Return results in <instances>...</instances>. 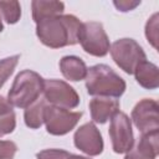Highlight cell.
I'll return each mask as SVG.
<instances>
[{"mask_svg": "<svg viewBox=\"0 0 159 159\" xmlns=\"http://www.w3.org/2000/svg\"><path fill=\"white\" fill-rule=\"evenodd\" d=\"M139 4H140V1H138V0H119V1H113V5L119 11H123V12L134 10Z\"/></svg>", "mask_w": 159, "mask_h": 159, "instance_id": "603a6c76", "label": "cell"}, {"mask_svg": "<svg viewBox=\"0 0 159 159\" xmlns=\"http://www.w3.org/2000/svg\"><path fill=\"white\" fill-rule=\"evenodd\" d=\"M17 152V145L10 140H0V159H12Z\"/></svg>", "mask_w": 159, "mask_h": 159, "instance_id": "7402d4cb", "label": "cell"}, {"mask_svg": "<svg viewBox=\"0 0 159 159\" xmlns=\"http://www.w3.org/2000/svg\"><path fill=\"white\" fill-rule=\"evenodd\" d=\"M43 98L52 106L71 109L80 104L77 92L61 80H43Z\"/></svg>", "mask_w": 159, "mask_h": 159, "instance_id": "52a82bcc", "label": "cell"}, {"mask_svg": "<svg viewBox=\"0 0 159 159\" xmlns=\"http://www.w3.org/2000/svg\"><path fill=\"white\" fill-rule=\"evenodd\" d=\"M32 19L37 24L43 19L62 15L65 10V4L62 1L55 0H34L31 2Z\"/></svg>", "mask_w": 159, "mask_h": 159, "instance_id": "9a60e30c", "label": "cell"}, {"mask_svg": "<svg viewBox=\"0 0 159 159\" xmlns=\"http://www.w3.org/2000/svg\"><path fill=\"white\" fill-rule=\"evenodd\" d=\"M86 88L91 96L118 98L125 91L124 80L107 65H94L87 68Z\"/></svg>", "mask_w": 159, "mask_h": 159, "instance_id": "7a4b0ae2", "label": "cell"}, {"mask_svg": "<svg viewBox=\"0 0 159 159\" xmlns=\"http://www.w3.org/2000/svg\"><path fill=\"white\" fill-rule=\"evenodd\" d=\"M91 118L94 123L103 124L119 111V102L111 97H94L89 101Z\"/></svg>", "mask_w": 159, "mask_h": 159, "instance_id": "7c38bea8", "label": "cell"}, {"mask_svg": "<svg viewBox=\"0 0 159 159\" xmlns=\"http://www.w3.org/2000/svg\"><path fill=\"white\" fill-rule=\"evenodd\" d=\"M111 56L116 65L128 75H133L137 66L147 60L145 52L133 39H119L109 47Z\"/></svg>", "mask_w": 159, "mask_h": 159, "instance_id": "277c9868", "label": "cell"}, {"mask_svg": "<svg viewBox=\"0 0 159 159\" xmlns=\"http://www.w3.org/2000/svg\"><path fill=\"white\" fill-rule=\"evenodd\" d=\"M109 137L114 153H127L134 145V135L132 130V122L129 117L118 111L111 118Z\"/></svg>", "mask_w": 159, "mask_h": 159, "instance_id": "ba28073f", "label": "cell"}, {"mask_svg": "<svg viewBox=\"0 0 159 159\" xmlns=\"http://www.w3.org/2000/svg\"><path fill=\"white\" fill-rule=\"evenodd\" d=\"M133 75L137 82L145 89H155L159 87V68L147 60L137 66Z\"/></svg>", "mask_w": 159, "mask_h": 159, "instance_id": "5bb4252c", "label": "cell"}, {"mask_svg": "<svg viewBox=\"0 0 159 159\" xmlns=\"http://www.w3.org/2000/svg\"><path fill=\"white\" fill-rule=\"evenodd\" d=\"M19 58H20V55H14V56H9L0 60V88L4 86L7 78L12 75L19 62Z\"/></svg>", "mask_w": 159, "mask_h": 159, "instance_id": "d6986e66", "label": "cell"}, {"mask_svg": "<svg viewBox=\"0 0 159 159\" xmlns=\"http://www.w3.org/2000/svg\"><path fill=\"white\" fill-rule=\"evenodd\" d=\"M73 142L77 149L89 157L99 155L103 152V139L94 123L82 124L75 132Z\"/></svg>", "mask_w": 159, "mask_h": 159, "instance_id": "30bf717a", "label": "cell"}, {"mask_svg": "<svg viewBox=\"0 0 159 159\" xmlns=\"http://www.w3.org/2000/svg\"><path fill=\"white\" fill-rule=\"evenodd\" d=\"M159 153V130L142 134L138 143L125 153L124 159H155Z\"/></svg>", "mask_w": 159, "mask_h": 159, "instance_id": "8fae6325", "label": "cell"}, {"mask_svg": "<svg viewBox=\"0 0 159 159\" xmlns=\"http://www.w3.org/2000/svg\"><path fill=\"white\" fill-rule=\"evenodd\" d=\"M159 14L155 12L152 15V17L145 24V37L148 42L157 50L158 48V41H159Z\"/></svg>", "mask_w": 159, "mask_h": 159, "instance_id": "ac0fdd59", "label": "cell"}, {"mask_svg": "<svg viewBox=\"0 0 159 159\" xmlns=\"http://www.w3.org/2000/svg\"><path fill=\"white\" fill-rule=\"evenodd\" d=\"M4 30V25H2V22H1V16H0V32Z\"/></svg>", "mask_w": 159, "mask_h": 159, "instance_id": "484cf974", "label": "cell"}, {"mask_svg": "<svg viewBox=\"0 0 159 159\" xmlns=\"http://www.w3.org/2000/svg\"><path fill=\"white\" fill-rule=\"evenodd\" d=\"M78 42L82 48L96 57H103L109 52V39L103 29V25L97 21L82 22L78 30Z\"/></svg>", "mask_w": 159, "mask_h": 159, "instance_id": "5b68a950", "label": "cell"}, {"mask_svg": "<svg viewBox=\"0 0 159 159\" xmlns=\"http://www.w3.org/2000/svg\"><path fill=\"white\" fill-rule=\"evenodd\" d=\"M0 15L7 24H16L21 17L20 2L0 0Z\"/></svg>", "mask_w": 159, "mask_h": 159, "instance_id": "e0dca14e", "label": "cell"}, {"mask_svg": "<svg viewBox=\"0 0 159 159\" xmlns=\"http://www.w3.org/2000/svg\"><path fill=\"white\" fill-rule=\"evenodd\" d=\"M46 99L39 98L34 103H31L29 107L25 108L24 112V120L25 124L31 129H37L43 123V114L46 108Z\"/></svg>", "mask_w": 159, "mask_h": 159, "instance_id": "2e32d148", "label": "cell"}, {"mask_svg": "<svg viewBox=\"0 0 159 159\" xmlns=\"http://www.w3.org/2000/svg\"><path fill=\"white\" fill-rule=\"evenodd\" d=\"M81 21L73 15H57L47 17L36 24V35L47 47L60 48L78 42Z\"/></svg>", "mask_w": 159, "mask_h": 159, "instance_id": "6da1fadb", "label": "cell"}, {"mask_svg": "<svg viewBox=\"0 0 159 159\" xmlns=\"http://www.w3.org/2000/svg\"><path fill=\"white\" fill-rule=\"evenodd\" d=\"M37 159H68L70 153L62 149H45L37 153Z\"/></svg>", "mask_w": 159, "mask_h": 159, "instance_id": "44dd1931", "label": "cell"}, {"mask_svg": "<svg viewBox=\"0 0 159 159\" xmlns=\"http://www.w3.org/2000/svg\"><path fill=\"white\" fill-rule=\"evenodd\" d=\"M82 117V112H71L56 106H46L43 123L46 130L52 135H65L71 132Z\"/></svg>", "mask_w": 159, "mask_h": 159, "instance_id": "8992f818", "label": "cell"}, {"mask_svg": "<svg viewBox=\"0 0 159 159\" xmlns=\"http://www.w3.org/2000/svg\"><path fill=\"white\" fill-rule=\"evenodd\" d=\"M11 111H12V106L10 104V102H9L5 97L0 96V114L9 113V112H11Z\"/></svg>", "mask_w": 159, "mask_h": 159, "instance_id": "cb8c5ba5", "label": "cell"}, {"mask_svg": "<svg viewBox=\"0 0 159 159\" xmlns=\"http://www.w3.org/2000/svg\"><path fill=\"white\" fill-rule=\"evenodd\" d=\"M16 127V118L14 111L0 114V137L10 134Z\"/></svg>", "mask_w": 159, "mask_h": 159, "instance_id": "ffe728a7", "label": "cell"}, {"mask_svg": "<svg viewBox=\"0 0 159 159\" xmlns=\"http://www.w3.org/2000/svg\"><path fill=\"white\" fill-rule=\"evenodd\" d=\"M68 159H91V158H87V157H82V155H76V154H70Z\"/></svg>", "mask_w": 159, "mask_h": 159, "instance_id": "d4e9b609", "label": "cell"}, {"mask_svg": "<svg viewBox=\"0 0 159 159\" xmlns=\"http://www.w3.org/2000/svg\"><path fill=\"white\" fill-rule=\"evenodd\" d=\"M60 70L68 81L77 82L86 78L87 66L82 58L77 56H65L60 60Z\"/></svg>", "mask_w": 159, "mask_h": 159, "instance_id": "4fadbf2b", "label": "cell"}, {"mask_svg": "<svg viewBox=\"0 0 159 159\" xmlns=\"http://www.w3.org/2000/svg\"><path fill=\"white\" fill-rule=\"evenodd\" d=\"M43 91V78L35 71L24 70L14 80L7 93V101L12 107L26 108L40 98Z\"/></svg>", "mask_w": 159, "mask_h": 159, "instance_id": "3957f363", "label": "cell"}, {"mask_svg": "<svg viewBox=\"0 0 159 159\" xmlns=\"http://www.w3.org/2000/svg\"><path fill=\"white\" fill-rule=\"evenodd\" d=\"M158 102L154 99L144 98L139 101L132 111L130 122L134 123L137 129L142 133H152L159 130Z\"/></svg>", "mask_w": 159, "mask_h": 159, "instance_id": "9c48e42d", "label": "cell"}]
</instances>
